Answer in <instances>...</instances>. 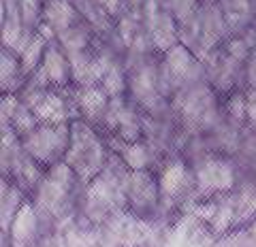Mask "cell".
<instances>
[{
  "label": "cell",
  "instance_id": "cell-5",
  "mask_svg": "<svg viewBox=\"0 0 256 247\" xmlns=\"http://www.w3.org/2000/svg\"><path fill=\"white\" fill-rule=\"evenodd\" d=\"M160 186V218H178L196 198L194 169L184 154H173L156 166Z\"/></svg>",
  "mask_w": 256,
  "mask_h": 247
},
{
  "label": "cell",
  "instance_id": "cell-7",
  "mask_svg": "<svg viewBox=\"0 0 256 247\" xmlns=\"http://www.w3.org/2000/svg\"><path fill=\"white\" fill-rule=\"evenodd\" d=\"M146 126H148L146 111L128 96H118L111 98L107 113L102 117L100 130L109 139L132 143L146 139Z\"/></svg>",
  "mask_w": 256,
  "mask_h": 247
},
{
  "label": "cell",
  "instance_id": "cell-12",
  "mask_svg": "<svg viewBox=\"0 0 256 247\" xmlns=\"http://www.w3.org/2000/svg\"><path fill=\"white\" fill-rule=\"evenodd\" d=\"M84 19L86 17L82 15V11L70 0H47L43 11V23L38 30L50 38H58L66 34L68 30H73L75 26H79Z\"/></svg>",
  "mask_w": 256,
  "mask_h": 247
},
{
  "label": "cell",
  "instance_id": "cell-2",
  "mask_svg": "<svg viewBox=\"0 0 256 247\" xmlns=\"http://www.w3.org/2000/svg\"><path fill=\"white\" fill-rule=\"evenodd\" d=\"M84 190L86 183L82 181V177L66 162H60L50 166L43 173L34 194L30 198L47 218H52L56 224H60V222L79 213Z\"/></svg>",
  "mask_w": 256,
  "mask_h": 247
},
{
  "label": "cell",
  "instance_id": "cell-3",
  "mask_svg": "<svg viewBox=\"0 0 256 247\" xmlns=\"http://www.w3.org/2000/svg\"><path fill=\"white\" fill-rule=\"evenodd\" d=\"M111 154L114 151H111V145L102 130L84 119L70 122V145L64 162L82 177L84 183H90L105 169L111 160Z\"/></svg>",
  "mask_w": 256,
  "mask_h": 247
},
{
  "label": "cell",
  "instance_id": "cell-8",
  "mask_svg": "<svg viewBox=\"0 0 256 247\" xmlns=\"http://www.w3.org/2000/svg\"><path fill=\"white\" fill-rule=\"evenodd\" d=\"M126 211L150 224L160 220V186L156 169L130 171L126 179Z\"/></svg>",
  "mask_w": 256,
  "mask_h": 247
},
{
  "label": "cell",
  "instance_id": "cell-13",
  "mask_svg": "<svg viewBox=\"0 0 256 247\" xmlns=\"http://www.w3.org/2000/svg\"><path fill=\"white\" fill-rule=\"evenodd\" d=\"M75 107H77V119L96 126L100 130L102 117H105L111 96L105 92V87L100 83H92V85H75Z\"/></svg>",
  "mask_w": 256,
  "mask_h": 247
},
{
  "label": "cell",
  "instance_id": "cell-4",
  "mask_svg": "<svg viewBox=\"0 0 256 247\" xmlns=\"http://www.w3.org/2000/svg\"><path fill=\"white\" fill-rule=\"evenodd\" d=\"M196 179V198H207L216 194H226L237 188L239 179L244 177L242 164L228 151L203 147L194 156H186ZM194 198V201H196Z\"/></svg>",
  "mask_w": 256,
  "mask_h": 247
},
{
  "label": "cell",
  "instance_id": "cell-19",
  "mask_svg": "<svg viewBox=\"0 0 256 247\" xmlns=\"http://www.w3.org/2000/svg\"><path fill=\"white\" fill-rule=\"evenodd\" d=\"M254 177H256V171H254Z\"/></svg>",
  "mask_w": 256,
  "mask_h": 247
},
{
  "label": "cell",
  "instance_id": "cell-11",
  "mask_svg": "<svg viewBox=\"0 0 256 247\" xmlns=\"http://www.w3.org/2000/svg\"><path fill=\"white\" fill-rule=\"evenodd\" d=\"M212 228L192 211H182L171 220L164 233V247H212L216 243Z\"/></svg>",
  "mask_w": 256,
  "mask_h": 247
},
{
  "label": "cell",
  "instance_id": "cell-16",
  "mask_svg": "<svg viewBox=\"0 0 256 247\" xmlns=\"http://www.w3.org/2000/svg\"><path fill=\"white\" fill-rule=\"evenodd\" d=\"M18 2H20V11L26 28L30 32H36L43 23V11H45L47 0H18Z\"/></svg>",
  "mask_w": 256,
  "mask_h": 247
},
{
  "label": "cell",
  "instance_id": "cell-9",
  "mask_svg": "<svg viewBox=\"0 0 256 247\" xmlns=\"http://www.w3.org/2000/svg\"><path fill=\"white\" fill-rule=\"evenodd\" d=\"M52 224H56V222L47 218L32 198H26V203L22 205V209L11 222L9 230L2 235L4 243L9 241V247H34L41 243L45 230Z\"/></svg>",
  "mask_w": 256,
  "mask_h": 247
},
{
  "label": "cell",
  "instance_id": "cell-17",
  "mask_svg": "<svg viewBox=\"0 0 256 247\" xmlns=\"http://www.w3.org/2000/svg\"><path fill=\"white\" fill-rule=\"evenodd\" d=\"M246 107H248V126L256 130V85L246 87Z\"/></svg>",
  "mask_w": 256,
  "mask_h": 247
},
{
  "label": "cell",
  "instance_id": "cell-10",
  "mask_svg": "<svg viewBox=\"0 0 256 247\" xmlns=\"http://www.w3.org/2000/svg\"><path fill=\"white\" fill-rule=\"evenodd\" d=\"M28 83L34 87H70L73 81V64L60 43L52 38L38 68L28 77Z\"/></svg>",
  "mask_w": 256,
  "mask_h": 247
},
{
  "label": "cell",
  "instance_id": "cell-6",
  "mask_svg": "<svg viewBox=\"0 0 256 247\" xmlns=\"http://www.w3.org/2000/svg\"><path fill=\"white\" fill-rule=\"evenodd\" d=\"M22 145L38 166L47 171L54 164L64 162L70 145V124L38 122L28 134L22 137Z\"/></svg>",
  "mask_w": 256,
  "mask_h": 247
},
{
  "label": "cell",
  "instance_id": "cell-15",
  "mask_svg": "<svg viewBox=\"0 0 256 247\" xmlns=\"http://www.w3.org/2000/svg\"><path fill=\"white\" fill-rule=\"evenodd\" d=\"M0 85L2 94H20L24 85L28 83V73L24 70V64L20 60V53H15L9 47H2L0 51Z\"/></svg>",
  "mask_w": 256,
  "mask_h": 247
},
{
  "label": "cell",
  "instance_id": "cell-1",
  "mask_svg": "<svg viewBox=\"0 0 256 247\" xmlns=\"http://www.w3.org/2000/svg\"><path fill=\"white\" fill-rule=\"evenodd\" d=\"M130 169L111 154V160L96 177L86 183L79 218L92 228H105L116 215L126 211V179Z\"/></svg>",
  "mask_w": 256,
  "mask_h": 247
},
{
  "label": "cell",
  "instance_id": "cell-18",
  "mask_svg": "<svg viewBox=\"0 0 256 247\" xmlns=\"http://www.w3.org/2000/svg\"><path fill=\"white\" fill-rule=\"evenodd\" d=\"M203 2H207V4H218L220 0H203Z\"/></svg>",
  "mask_w": 256,
  "mask_h": 247
},
{
  "label": "cell",
  "instance_id": "cell-14",
  "mask_svg": "<svg viewBox=\"0 0 256 247\" xmlns=\"http://www.w3.org/2000/svg\"><path fill=\"white\" fill-rule=\"evenodd\" d=\"M111 151L122 160L130 171H148V169H156V166L162 162V158L158 156V151L152 147V143L148 139L141 141H118V139H109Z\"/></svg>",
  "mask_w": 256,
  "mask_h": 247
}]
</instances>
